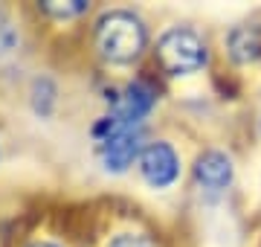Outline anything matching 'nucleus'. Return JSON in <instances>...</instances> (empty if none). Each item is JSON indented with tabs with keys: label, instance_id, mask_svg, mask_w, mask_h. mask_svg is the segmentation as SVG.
Masks as SVG:
<instances>
[{
	"label": "nucleus",
	"instance_id": "f257e3e1",
	"mask_svg": "<svg viewBox=\"0 0 261 247\" xmlns=\"http://www.w3.org/2000/svg\"><path fill=\"white\" fill-rule=\"evenodd\" d=\"M145 27L130 12H108L96 23V50L113 64H128L145 50Z\"/></svg>",
	"mask_w": 261,
	"mask_h": 247
},
{
	"label": "nucleus",
	"instance_id": "f03ea898",
	"mask_svg": "<svg viewBox=\"0 0 261 247\" xmlns=\"http://www.w3.org/2000/svg\"><path fill=\"white\" fill-rule=\"evenodd\" d=\"M157 61L171 76L195 73L206 64V44L197 38L192 29H168L157 41Z\"/></svg>",
	"mask_w": 261,
	"mask_h": 247
},
{
	"label": "nucleus",
	"instance_id": "7ed1b4c3",
	"mask_svg": "<svg viewBox=\"0 0 261 247\" xmlns=\"http://www.w3.org/2000/svg\"><path fill=\"white\" fill-rule=\"evenodd\" d=\"M140 171L154 189H163V186H171L177 181L180 160L168 143H151L140 154Z\"/></svg>",
	"mask_w": 261,
	"mask_h": 247
},
{
	"label": "nucleus",
	"instance_id": "20e7f679",
	"mask_svg": "<svg viewBox=\"0 0 261 247\" xmlns=\"http://www.w3.org/2000/svg\"><path fill=\"white\" fill-rule=\"evenodd\" d=\"M140 134L134 131H119L113 134V137H108V140H102V160L108 169L113 171H122L128 169L130 163L140 157Z\"/></svg>",
	"mask_w": 261,
	"mask_h": 247
},
{
	"label": "nucleus",
	"instance_id": "39448f33",
	"mask_svg": "<svg viewBox=\"0 0 261 247\" xmlns=\"http://www.w3.org/2000/svg\"><path fill=\"white\" fill-rule=\"evenodd\" d=\"M195 178H197V183L209 192L224 189V186H229V181H232V160L221 152L200 154L197 163H195Z\"/></svg>",
	"mask_w": 261,
	"mask_h": 247
},
{
	"label": "nucleus",
	"instance_id": "423d86ee",
	"mask_svg": "<svg viewBox=\"0 0 261 247\" xmlns=\"http://www.w3.org/2000/svg\"><path fill=\"white\" fill-rule=\"evenodd\" d=\"M229 50L238 61H255L261 56V32L255 27H238L229 35Z\"/></svg>",
	"mask_w": 261,
	"mask_h": 247
},
{
	"label": "nucleus",
	"instance_id": "0eeeda50",
	"mask_svg": "<svg viewBox=\"0 0 261 247\" xmlns=\"http://www.w3.org/2000/svg\"><path fill=\"white\" fill-rule=\"evenodd\" d=\"M44 9L49 15H56V18H75V15H82L87 9V3L84 0H67V3H58V0H49L44 3Z\"/></svg>",
	"mask_w": 261,
	"mask_h": 247
},
{
	"label": "nucleus",
	"instance_id": "6e6552de",
	"mask_svg": "<svg viewBox=\"0 0 261 247\" xmlns=\"http://www.w3.org/2000/svg\"><path fill=\"white\" fill-rule=\"evenodd\" d=\"M108 247H157V244L148 236H142V233H119Z\"/></svg>",
	"mask_w": 261,
	"mask_h": 247
},
{
	"label": "nucleus",
	"instance_id": "1a4fd4ad",
	"mask_svg": "<svg viewBox=\"0 0 261 247\" xmlns=\"http://www.w3.org/2000/svg\"><path fill=\"white\" fill-rule=\"evenodd\" d=\"M12 47H15V29L0 18V53H6V50H12Z\"/></svg>",
	"mask_w": 261,
	"mask_h": 247
},
{
	"label": "nucleus",
	"instance_id": "9d476101",
	"mask_svg": "<svg viewBox=\"0 0 261 247\" xmlns=\"http://www.w3.org/2000/svg\"><path fill=\"white\" fill-rule=\"evenodd\" d=\"M32 247H58V244H49V241H38V244H32Z\"/></svg>",
	"mask_w": 261,
	"mask_h": 247
}]
</instances>
